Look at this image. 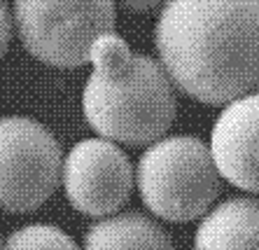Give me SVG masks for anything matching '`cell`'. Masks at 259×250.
<instances>
[{
    "instance_id": "obj_1",
    "label": "cell",
    "mask_w": 259,
    "mask_h": 250,
    "mask_svg": "<svg viewBox=\"0 0 259 250\" xmlns=\"http://www.w3.org/2000/svg\"><path fill=\"white\" fill-rule=\"evenodd\" d=\"M173 87L205 105L259 89V0H168L154 26Z\"/></svg>"
},
{
    "instance_id": "obj_2",
    "label": "cell",
    "mask_w": 259,
    "mask_h": 250,
    "mask_svg": "<svg viewBox=\"0 0 259 250\" xmlns=\"http://www.w3.org/2000/svg\"><path fill=\"white\" fill-rule=\"evenodd\" d=\"M82 94L84 119L98 138L152 145L175 122V87L161 63L133 52L117 33L103 35L91 52Z\"/></svg>"
},
{
    "instance_id": "obj_3",
    "label": "cell",
    "mask_w": 259,
    "mask_h": 250,
    "mask_svg": "<svg viewBox=\"0 0 259 250\" xmlns=\"http://www.w3.org/2000/svg\"><path fill=\"white\" fill-rule=\"evenodd\" d=\"M133 183L145 208L166 222L201 220L222 194V176L199 136H163L147 145Z\"/></svg>"
},
{
    "instance_id": "obj_4",
    "label": "cell",
    "mask_w": 259,
    "mask_h": 250,
    "mask_svg": "<svg viewBox=\"0 0 259 250\" xmlns=\"http://www.w3.org/2000/svg\"><path fill=\"white\" fill-rule=\"evenodd\" d=\"M115 0H12V26L30 56L79 68L103 35L115 33Z\"/></svg>"
},
{
    "instance_id": "obj_5",
    "label": "cell",
    "mask_w": 259,
    "mask_h": 250,
    "mask_svg": "<svg viewBox=\"0 0 259 250\" xmlns=\"http://www.w3.org/2000/svg\"><path fill=\"white\" fill-rule=\"evenodd\" d=\"M59 141L33 117H0V211L33 213L61 183Z\"/></svg>"
},
{
    "instance_id": "obj_6",
    "label": "cell",
    "mask_w": 259,
    "mask_h": 250,
    "mask_svg": "<svg viewBox=\"0 0 259 250\" xmlns=\"http://www.w3.org/2000/svg\"><path fill=\"white\" fill-rule=\"evenodd\" d=\"M61 185L77 213L96 220L115 215L133 192L131 159L117 143L84 138L63 157Z\"/></svg>"
},
{
    "instance_id": "obj_7",
    "label": "cell",
    "mask_w": 259,
    "mask_h": 250,
    "mask_svg": "<svg viewBox=\"0 0 259 250\" xmlns=\"http://www.w3.org/2000/svg\"><path fill=\"white\" fill-rule=\"evenodd\" d=\"M208 150L222 180L259 194V92L224 105L212 124Z\"/></svg>"
},
{
    "instance_id": "obj_8",
    "label": "cell",
    "mask_w": 259,
    "mask_h": 250,
    "mask_svg": "<svg viewBox=\"0 0 259 250\" xmlns=\"http://www.w3.org/2000/svg\"><path fill=\"white\" fill-rule=\"evenodd\" d=\"M194 250H259V196H229L201 218Z\"/></svg>"
},
{
    "instance_id": "obj_9",
    "label": "cell",
    "mask_w": 259,
    "mask_h": 250,
    "mask_svg": "<svg viewBox=\"0 0 259 250\" xmlns=\"http://www.w3.org/2000/svg\"><path fill=\"white\" fill-rule=\"evenodd\" d=\"M82 250H175L170 234L140 211H124L94 220L82 238Z\"/></svg>"
},
{
    "instance_id": "obj_10",
    "label": "cell",
    "mask_w": 259,
    "mask_h": 250,
    "mask_svg": "<svg viewBox=\"0 0 259 250\" xmlns=\"http://www.w3.org/2000/svg\"><path fill=\"white\" fill-rule=\"evenodd\" d=\"M0 250H82L72 236L54 225H24L7 234Z\"/></svg>"
},
{
    "instance_id": "obj_11",
    "label": "cell",
    "mask_w": 259,
    "mask_h": 250,
    "mask_svg": "<svg viewBox=\"0 0 259 250\" xmlns=\"http://www.w3.org/2000/svg\"><path fill=\"white\" fill-rule=\"evenodd\" d=\"M10 37H12V14L5 0H0V59L5 56Z\"/></svg>"
},
{
    "instance_id": "obj_12",
    "label": "cell",
    "mask_w": 259,
    "mask_h": 250,
    "mask_svg": "<svg viewBox=\"0 0 259 250\" xmlns=\"http://www.w3.org/2000/svg\"><path fill=\"white\" fill-rule=\"evenodd\" d=\"M124 10L128 12H136V14H145V12H152V10H159L163 7L168 0H117Z\"/></svg>"
},
{
    "instance_id": "obj_13",
    "label": "cell",
    "mask_w": 259,
    "mask_h": 250,
    "mask_svg": "<svg viewBox=\"0 0 259 250\" xmlns=\"http://www.w3.org/2000/svg\"><path fill=\"white\" fill-rule=\"evenodd\" d=\"M0 243H3V241H0Z\"/></svg>"
}]
</instances>
